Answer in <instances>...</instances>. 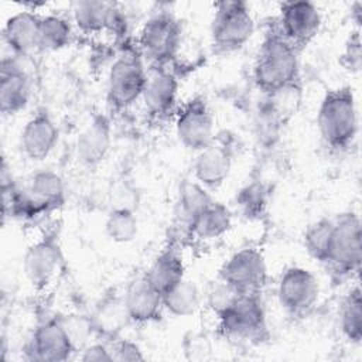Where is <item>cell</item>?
Wrapping results in <instances>:
<instances>
[{"mask_svg":"<svg viewBox=\"0 0 362 362\" xmlns=\"http://www.w3.org/2000/svg\"><path fill=\"white\" fill-rule=\"evenodd\" d=\"M253 79L256 86L270 96L293 89L300 81L298 49L279 28L270 30L263 38L253 68Z\"/></svg>","mask_w":362,"mask_h":362,"instance_id":"1","label":"cell"},{"mask_svg":"<svg viewBox=\"0 0 362 362\" xmlns=\"http://www.w3.org/2000/svg\"><path fill=\"white\" fill-rule=\"evenodd\" d=\"M175 133L180 143L195 153L215 140V119L205 98L197 95L178 109Z\"/></svg>","mask_w":362,"mask_h":362,"instance_id":"8","label":"cell"},{"mask_svg":"<svg viewBox=\"0 0 362 362\" xmlns=\"http://www.w3.org/2000/svg\"><path fill=\"white\" fill-rule=\"evenodd\" d=\"M331 232H332V219L328 218H321L311 225L304 232V247L308 252V255L318 260L320 263H324L327 252H328V245L331 239Z\"/></svg>","mask_w":362,"mask_h":362,"instance_id":"30","label":"cell"},{"mask_svg":"<svg viewBox=\"0 0 362 362\" xmlns=\"http://www.w3.org/2000/svg\"><path fill=\"white\" fill-rule=\"evenodd\" d=\"M201 300L202 297L198 286L188 279H182L163 294L164 310L177 317H189L195 314L201 307Z\"/></svg>","mask_w":362,"mask_h":362,"instance_id":"25","label":"cell"},{"mask_svg":"<svg viewBox=\"0 0 362 362\" xmlns=\"http://www.w3.org/2000/svg\"><path fill=\"white\" fill-rule=\"evenodd\" d=\"M59 130L45 109H38L24 124L20 134L23 154L33 161L45 160L57 147Z\"/></svg>","mask_w":362,"mask_h":362,"instance_id":"14","label":"cell"},{"mask_svg":"<svg viewBox=\"0 0 362 362\" xmlns=\"http://www.w3.org/2000/svg\"><path fill=\"white\" fill-rule=\"evenodd\" d=\"M144 277L161 296L178 284L185 279V264L180 250L174 246L164 247L156 256Z\"/></svg>","mask_w":362,"mask_h":362,"instance_id":"22","label":"cell"},{"mask_svg":"<svg viewBox=\"0 0 362 362\" xmlns=\"http://www.w3.org/2000/svg\"><path fill=\"white\" fill-rule=\"evenodd\" d=\"M72 25L62 16L48 14L40 20V51H58L71 41Z\"/></svg>","mask_w":362,"mask_h":362,"instance_id":"28","label":"cell"},{"mask_svg":"<svg viewBox=\"0 0 362 362\" xmlns=\"http://www.w3.org/2000/svg\"><path fill=\"white\" fill-rule=\"evenodd\" d=\"M72 20L85 34H98L106 30L119 33L124 27L120 10L106 1H76L72 7Z\"/></svg>","mask_w":362,"mask_h":362,"instance_id":"17","label":"cell"},{"mask_svg":"<svg viewBox=\"0 0 362 362\" xmlns=\"http://www.w3.org/2000/svg\"><path fill=\"white\" fill-rule=\"evenodd\" d=\"M123 303L130 321L137 324L158 320L164 310L163 296L146 280L144 276L129 284L123 294Z\"/></svg>","mask_w":362,"mask_h":362,"instance_id":"20","label":"cell"},{"mask_svg":"<svg viewBox=\"0 0 362 362\" xmlns=\"http://www.w3.org/2000/svg\"><path fill=\"white\" fill-rule=\"evenodd\" d=\"M147 72L136 55H122L110 66L107 75V102L122 110L132 106L143 95Z\"/></svg>","mask_w":362,"mask_h":362,"instance_id":"9","label":"cell"},{"mask_svg":"<svg viewBox=\"0 0 362 362\" xmlns=\"http://www.w3.org/2000/svg\"><path fill=\"white\" fill-rule=\"evenodd\" d=\"M362 260V226L359 216L349 211L332 219L328 252L322 264L335 276L356 274Z\"/></svg>","mask_w":362,"mask_h":362,"instance_id":"3","label":"cell"},{"mask_svg":"<svg viewBox=\"0 0 362 362\" xmlns=\"http://www.w3.org/2000/svg\"><path fill=\"white\" fill-rule=\"evenodd\" d=\"M216 317L219 331L228 338L263 341L269 335L264 305L257 294H238Z\"/></svg>","mask_w":362,"mask_h":362,"instance_id":"5","label":"cell"},{"mask_svg":"<svg viewBox=\"0 0 362 362\" xmlns=\"http://www.w3.org/2000/svg\"><path fill=\"white\" fill-rule=\"evenodd\" d=\"M112 361H143L144 355L140 346L129 339L115 341L110 346Z\"/></svg>","mask_w":362,"mask_h":362,"instance_id":"35","label":"cell"},{"mask_svg":"<svg viewBox=\"0 0 362 362\" xmlns=\"http://www.w3.org/2000/svg\"><path fill=\"white\" fill-rule=\"evenodd\" d=\"M110 122L105 115H95L76 139V157L83 165L95 167L106 158L110 151Z\"/></svg>","mask_w":362,"mask_h":362,"instance_id":"18","label":"cell"},{"mask_svg":"<svg viewBox=\"0 0 362 362\" xmlns=\"http://www.w3.org/2000/svg\"><path fill=\"white\" fill-rule=\"evenodd\" d=\"M30 78L16 57H4L0 64V110L6 116L17 115L28 105Z\"/></svg>","mask_w":362,"mask_h":362,"instance_id":"15","label":"cell"},{"mask_svg":"<svg viewBox=\"0 0 362 362\" xmlns=\"http://www.w3.org/2000/svg\"><path fill=\"white\" fill-rule=\"evenodd\" d=\"M74 352L76 349L58 318L38 324L28 342V355L34 361L64 362Z\"/></svg>","mask_w":362,"mask_h":362,"instance_id":"13","label":"cell"},{"mask_svg":"<svg viewBox=\"0 0 362 362\" xmlns=\"http://www.w3.org/2000/svg\"><path fill=\"white\" fill-rule=\"evenodd\" d=\"M341 65L352 72L356 74L361 71L362 66V49H361V35H359V28L354 30L349 33L345 47L341 55Z\"/></svg>","mask_w":362,"mask_h":362,"instance_id":"33","label":"cell"},{"mask_svg":"<svg viewBox=\"0 0 362 362\" xmlns=\"http://www.w3.org/2000/svg\"><path fill=\"white\" fill-rule=\"evenodd\" d=\"M218 277L238 294L260 296L267 283L264 256L256 247H243L221 266Z\"/></svg>","mask_w":362,"mask_h":362,"instance_id":"7","label":"cell"},{"mask_svg":"<svg viewBox=\"0 0 362 362\" xmlns=\"http://www.w3.org/2000/svg\"><path fill=\"white\" fill-rule=\"evenodd\" d=\"M317 127L321 140L332 150H345L358 134V107L351 86L328 90L317 112Z\"/></svg>","mask_w":362,"mask_h":362,"instance_id":"2","label":"cell"},{"mask_svg":"<svg viewBox=\"0 0 362 362\" xmlns=\"http://www.w3.org/2000/svg\"><path fill=\"white\" fill-rule=\"evenodd\" d=\"M238 293H235L230 287H228L225 283L219 280L208 290V305L216 315H219L226 307L230 305Z\"/></svg>","mask_w":362,"mask_h":362,"instance_id":"34","label":"cell"},{"mask_svg":"<svg viewBox=\"0 0 362 362\" xmlns=\"http://www.w3.org/2000/svg\"><path fill=\"white\" fill-rule=\"evenodd\" d=\"M81 361L85 362H102V361H112V352L110 348L106 344L93 342L88 344L79 355Z\"/></svg>","mask_w":362,"mask_h":362,"instance_id":"36","label":"cell"},{"mask_svg":"<svg viewBox=\"0 0 362 362\" xmlns=\"http://www.w3.org/2000/svg\"><path fill=\"white\" fill-rule=\"evenodd\" d=\"M321 14L310 1H284L280 4L279 31L298 51L307 47L320 33Z\"/></svg>","mask_w":362,"mask_h":362,"instance_id":"12","label":"cell"},{"mask_svg":"<svg viewBox=\"0 0 362 362\" xmlns=\"http://www.w3.org/2000/svg\"><path fill=\"white\" fill-rule=\"evenodd\" d=\"M238 204L243 215L247 218L257 216L266 205V194L257 184L245 187L238 195Z\"/></svg>","mask_w":362,"mask_h":362,"instance_id":"32","label":"cell"},{"mask_svg":"<svg viewBox=\"0 0 362 362\" xmlns=\"http://www.w3.org/2000/svg\"><path fill=\"white\" fill-rule=\"evenodd\" d=\"M61 321L62 327L65 328L66 334L69 335L74 346L76 351H82L88 345V339L90 335L95 332L92 327L90 317H83V315H65V317H58Z\"/></svg>","mask_w":362,"mask_h":362,"instance_id":"31","label":"cell"},{"mask_svg":"<svg viewBox=\"0 0 362 362\" xmlns=\"http://www.w3.org/2000/svg\"><path fill=\"white\" fill-rule=\"evenodd\" d=\"M320 297V283L314 273L301 266L287 267L277 284V300L291 315L308 313Z\"/></svg>","mask_w":362,"mask_h":362,"instance_id":"10","label":"cell"},{"mask_svg":"<svg viewBox=\"0 0 362 362\" xmlns=\"http://www.w3.org/2000/svg\"><path fill=\"white\" fill-rule=\"evenodd\" d=\"M105 230L110 240L116 243L132 242L139 232V223L134 212L129 208H115L107 215Z\"/></svg>","mask_w":362,"mask_h":362,"instance_id":"29","label":"cell"},{"mask_svg":"<svg viewBox=\"0 0 362 362\" xmlns=\"http://www.w3.org/2000/svg\"><path fill=\"white\" fill-rule=\"evenodd\" d=\"M62 263V252L55 232L35 240L24 253L23 272L35 290L47 288L55 279Z\"/></svg>","mask_w":362,"mask_h":362,"instance_id":"11","label":"cell"},{"mask_svg":"<svg viewBox=\"0 0 362 362\" xmlns=\"http://www.w3.org/2000/svg\"><path fill=\"white\" fill-rule=\"evenodd\" d=\"M211 23L212 45L219 52L240 49L255 33V20L245 1L223 0L214 4Z\"/></svg>","mask_w":362,"mask_h":362,"instance_id":"4","label":"cell"},{"mask_svg":"<svg viewBox=\"0 0 362 362\" xmlns=\"http://www.w3.org/2000/svg\"><path fill=\"white\" fill-rule=\"evenodd\" d=\"M233 163L232 150L226 143L214 140L197 153L192 171L194 180L206 189L219 188L230 174Z\"/></svg>","mask_w":362,"mask_h":362,"instance_id":"16","label":"cell"},{"mask_svg":"<svg viewBox=\"0 0 362 362\" xmlns=\"http://www.w3.org/2000/svg\"><path fill=\"white\" fill-rule=\"evenodd\" d=\"M180 45L181 25L170 11L153 14L140 30L139 47L154 68L173 61L178 54Z\"/></svg>","mask_w":362,"mask_h":362,"instance_id":"6","label":"cell"},{"mask_svg":"<svg viewBox=\"0 0 362 362\" xmlns=\"http://www.w3.org/2000/svg\"><path fill=\"white\" fill-rule=\"evenodd\" d=\"M90 321L95 332L115 339L120 329L130 321L123 297L105 300L102 305L98 307L93 317H90Z\"/></svg>","mask_w":362,"mask_h":362,"instance_id":"26","label":"cell"},{"mask_svg":"<svg viewBox=\"0 0 362 362\" xmlns=\"http://www.w3.org/2000/svg\"><path fill=\"white\" fill-rule=\"evenodd\" d=\"M232 228V212L222 202L212 201L188 226V232L204 240L218 239Z\"/></svg>","mask_w":362,"mask_h":362,"instance_id":"23","label":"cell"},{"mask_svg":"<svg viewBox=\"0 0 362 362\" xmlns=\"http://www.w3.org/2000/svg\"><path fill=\"white\" fill-rule=\"evenodd\" d=\"M212 201L214 199L209 195L208 189L202 187L198 181L185 180L180 185L177 198V216L180 222H182V225L188 229L194 218L201 211H204Z\"/></svg>","mask_w":362,"mask_h":362,"instance_id":"24","label":"cell"},{"mask_svg":"<svg viewBox=\"0 0 362 362\" xmlns=\"http://www.w3.org/2000/svg\"><path fill=\"white\" fill-rule=\"evenodd\" d=\"M178 96L177 76L163 66L147 72L146 86L141 95L144 106L153 116H165L174 110Z\"/></svg>","mask_w":362,"mask_h":362,"instance_id":"19","label":"cell"},{"mask_svg":"<svg viewBox=\"0 0 362 362\" xmlns=\"http://www.w3.org/2000/svg\"><path fill=\"white\" fill-rule=\"evenodd\" d=\"M339 324L342 335L352 344L362 341V296L359 286H355L345 296L341 311Z\"/></svg>","mask_w":362,"mask_h":362,"instance_id":"27","label":"cell"},{"mask_svg":"<svg viewBox=\"0 0 362 362\" xmlns=\"http://www.w3.org/2000/svg\"><path fill=\"white\" fill-rule=\"evenodd\" d=\"M40 20L41 16L34 11H20L6 21L3 38L14 57L40 51Z\"/></svg>","mask_w":362,"mask_h":362,"instance_id":"21","label":"cell"}]
</instances>
